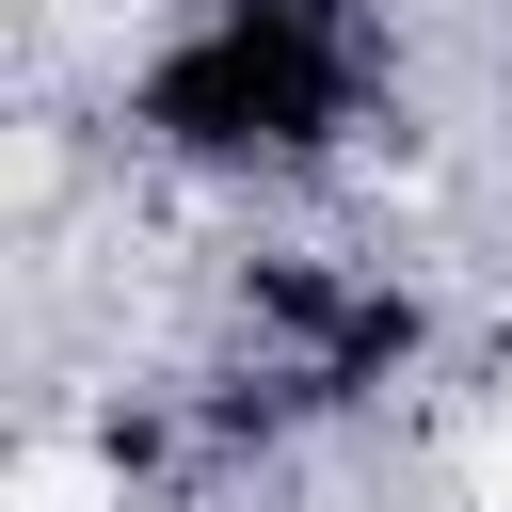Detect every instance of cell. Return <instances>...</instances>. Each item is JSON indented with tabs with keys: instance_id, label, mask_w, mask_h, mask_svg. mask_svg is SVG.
<instances>
[{
	"instance_id": "1",
	"label": "cell",
	"mask_w": 512,
	"mask_h": 512,
	"mask_svg": "<svg viewBox=\"0 0 512 512\" xmlns=\"http://www.w3.org/2000/svg\"><path fill=\"white\" fill-rule=\"evenodd\" d=\"M400 112L384 0H144L112 48V160L208 208H288L352 176Z\"/></svg>"
}]
</instances>
